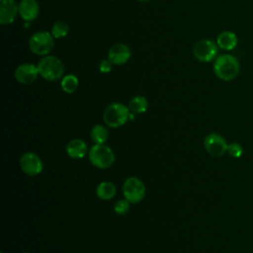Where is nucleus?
I'll use <instances>...</instances> for the list:
<instances>
[{"label":"nucleus","mask_w":253,"mask_h":253,"mask_svg":"<svg viewBox=\"0 0 253 253\" xmlns=\"http://www.w3.org/2000/svg\"><path fill=\"white\" fill-rule=\"evenodd\" d=\"M227 153L234 158H239L243 154V147L237 142H232L227 146Z\"/></svg>","instance_id":"4be33fe9"},{"label":"nucleus","mask_w":253,"mask_h":253,"mask_svg":"<svg viewBox=\"0 0 253 253\" xmlns=\"http://www.w3.org/2000/svg\"><path fill=\"white\" fill-rule=\"evenodd\" d=\"M39 75V70L37 65L26 62L20 64L15 70V78L16 80L24 85H28L33 83L37 76Z\"/></svg>","instance_id":"9d476101"},{"label":"nucleus","mask_w":253,"mask_h":253,"mask_svg":"<svg viewBox=\"0 0 253 253\" xmlns=\"http://www.w3.org/2000/svg\"><path fill=\"white\" fill-rule=\"evenodd\" d=\"M39 74L47 81H56L62 78L64 72L63 62L54 55L42 56L37 64Z\"/></svg>","instance_id":"f03ea898"},{"label":"nucleus","mask_w":253,"mask_h":253,"mask_svg":"<svg viewBox=\"0 0 253 253\" xmlns=\"http://www.w3.org/2000/svg\"><path fill=\"white\" fill-rule=\"evenodd\" d=\"M53 39L51 33L45 31L37 32L29 40L30 50L37 55H48L54 45Z\"/></svg>","instance_id":"39448f33"},{"label":"nucleus","mask_w":253,"mask_h":253,"mask_svg":"<svg viewBox=\"0 0 253 253\" xmlns=\"http://www.w3.org/2000/svg\"><path fill=\"white\" fill-rule=\"evenodd\" d=\"M239 69V61L232 54H220L214 59L213 72L216 77L223 81H230L236 78Z\"/></svg>","instance_id":"f257e3e1"},{"label":"nucleus","mask_w":253,"mask_h":253,"mask_svg":"<svg viewBox=\"0 0 253 253\" xmlns=\"http://www.w3.org/2000/svg\"><path fill=\"white\" fill-rule=\"evenodd\" d=\"M238 40L236 35L230 31L221 32L216 39V43L218 47L224 50H232L237 45Z\"/></svg>","instance_id":"2eb2a0df"},{"label":"nucleus","mask_w":253,"mask_h":253,"mask_svg":"<svg viewBox=\"0 0 253 253\" xmlns=\"http://www.w3.org/2000/svg\"><path fill=\"white\" fill-rule=\"evenodd\" d=\"M88 157L92 165L99 169L109 168L115 161L113 150L105 144H94L89 149Z\"/></svg>","instance_id":"20e7f679"},{"label":"nucleus","mask_w":253,"mask_h":253,"mask_svg":"<svg viewBox=\"0 0 253 253\" xmlns=\"http://www.w3.org/2000/svg\"><path fill=\"white\" fill-rule=\"evenodd\" d=\"M116 186L109 181H104L101 182L96 189V195L99 199L104 200V201H108L111 200L112 198L115 197L116 195Z\"/></svg>","instance_id":"dca6fc26"},{"label":"nucleus","mask_w":253,"mask_h":253,"mask_svg":"<svg viewBox=\"0 0 253 253\" xmlns=\"http://www.w3.org/2000/svg\"><path fill=\"white\" fill-rule=\"evenodd\" d=\"M78 85H79V80H78L77 76L74 74H68L61 78L60 86H61V89L65 93H68V94L74 93L76 91Z\"/></svg>","instance_id":"6ab92c4d"},{"label":"nucleus","mask_w":253,"mask_h":253,"mask_svg":"<svg viewBox=\"0 0 253 253\" xmlns=\"http://www.w3.org/2000/svg\"><path fill=\"white\" fill-rule=\"evenodd\" d=\"M90 136L95 144H104L109 137V131L106 126L102 125H96L92 127Z\"/></svg>","instance_id":"f3484780"},{"label":"nucleus","mask_w":253,"mask_h":253,"mask_svg":"<svg viewBox=\"0 0 253 253\" xmlns=\"http://www.w3.org/2000/svg\"><path fill=\"white\" fill-rule=\"evenodd\" d=\"M69 26L64 21H56L51 27V35L54 39H60L68 34Z\"/></svg>","instance_id":"aec40b11"},{"label":"nucleus","mask_w":253,"mask_h":253,"mask_svg":"<svg viewBox=\"0 0 253 253\" xmlns=\"http://www.w3.org/2000/svg\"><path fill=\"white\" fill-rule=\"evenodd\" d=\"M137 1H139V2H146V1H148V0H137Z\"/></svg>","instance_id":"b1692460"},{"label":"nucleus","mask_w":253,"mask_h":253,"mask_svg":"<svg viewBox=\"0 0 253 253\" xmlns=\"http://www.w3.org/2000/svg\"><path fill=\"white\" fill-rule=\"evenodd\" d=\"M123 193L125 199L130 204L139 203L145 195L144 183L136 177H129L124 183Z\"/></svg>","instance_id":"423d86ee"},{"label":"nucleus","mask_w":253,"mask_h":253,"mask_svg":"<svg viewBox=\"0 0 253 253\" xmlns=\"http://www.w3.org/2000/svg\"><path fill=\"white\" fill-rule=\"evenodd\" d=\"M129 112L132 114L144 113L148 108V102L143 96H135L128 103Z\"/></svg>","instance_id":"a211bd4d"},{"label":"nucleus","mask_w":253,"mask_h":253,"mask_svg":"<svg viewBox=\"0 0 253 253\" xmlns=\"http://www.w3.org/2000/svg\"><path fill=\"white\" fill-rule=\"evenodd\" d=\"M130 112L128 107L122 103H112L103 113L104 123L113 128L124 126L129 120Z\"/></svg>","instance_id":"7ed1b4c3"},{"label":"nucleus","mask_w":253,"mask_h":253,"mask_svg":"<svg viewBox=\"0 0 253 253\" xmlns=\"http://www.w3.org/2000/svg\"><path fill=\"white\" fill-rule=\"evenodd\" d=\"M129 202L126 199L119 200L114 205V211L119 215H124L129 211Z\"/></svg>","instance_id":"412c9836"},{"label":"nucleus","mask_w":253,"mask_h":253,"mask_svg":"<svg viewBox=\"0 0 253 253\" xmlns=\"http://www.w3.org/2000/svg\"><path fill=\"white\" fill-rule=\"evenodd\" d=\"M19 13V5L16 0H0V23L12 24Z\"/></svg>","instance_id":"f8f14e48"},{"label":"nucleus","mask_w":253,"mask_h":253,"mask_svg":"<svg viewBox=\"0 0 253 253\" xmlns=\"http://www.w3.org/2000/svg\"><path fill=\"white\" fill-rule=\"evenodd\" d=\"M66 153L69 157L74 159H80L87 153V144L80 138H74L70 140L66 145Z\"/></svg>","instance_id":"4468645a"},{"label":"nucleus","mask_w":253,"mask_h":253,"mask_svg":"<svg viewBox=\"0 0 253 253\" xmlns=\"http://www.w3.org/2000/svg\"><path fill=\"white\" fill-rule=\"evenodd\" d=\"M130 54L129 47L125 43L119 42L112 45L108 50V59L111 60L113 64L122 65L129 59Z\"/></svg>","instance_id":"9b49d317"},{"label":"nucleus","mask_w":253,"mask_h":253,"mask_svg":"<svg viewBox=\"0 0 253 253\" xmlns=\"http://www.w3.org/2000/svg\"><path fill=\"white\" fill-rule=\"evenodd\" d=\"M20 166L24 173L30 176H36L42 170V162L39 155L34 152H26L20 158Z\"/></svg>","instance_id":"1a4fd4ad"},{"label":"nucleus","mask_w":253,"mask_h":253,"mask_svg":"<svg viewBox=\"0 0 253 253\" xmlns=\"http://www.w3.org/2000/svg\"><path fill=\"white\" fill-rule=\"evenodd\" d=\"M204 146L207 152L214 157H220L227 152V146L225 139L218 133H209L204 140Z\"/></svg>","instance_id":"6e6552de"},{"label":"nucleus","mask_w":253,"mask_h":253,"mask_svg":"<svg viewBox=\"0 0 253 253\" xmlns=\"http://www.w3.org/2000/svg\"><path fill=\"white\" fill-rule=\"evenodd\" d=\"M25 253H29V252H25Z\"/></svg>","instance_id":"393cba45"},{"label":"nucleus","mask_w":253,"mask_h":253,"mask_svg":"<svg viewBox=\"0 0 253 253\" xmlns=\"http://www.w3.org/2000/svg\"><path fill=\"white\" fill-rule=\"evenodd\" d=\"M218 45L216 42L209 39L199 41L193 48L194 56L202 62H210L216 58L218 53Z\"/></svg>","instance_id":"0eeeda50"},{"label":"nucleus","mask_w":253,"mask_h":253,"mask_svg":"<svg viewBox=\"0 0 253 253\" xmlns=\"http://www.w3.org/2000/svg\"><path fill=\"white\" fill-rule=\"evenodd\" d=\"M112 65L113 63L111 62V60H109L108 58L103 59L99 63V70L102 73H109L112 70Z\"/></svg>","instance_id":"5701e85b"},{"label":"nucleus","mask_w":253,"mask_h":253,"mask_svg":"<svg viewBox=\"0 0 253 253\" xmlns=\"http://www.w3.org/2000/svg\"><path fill=\"white\" fill-rule=\"evenodd\" d=\"M40 12V5L37 0H21L19 3V15L26 22L34 21Z\"/></svg>","instance_id":"ddd939ff"}]
</instances>
